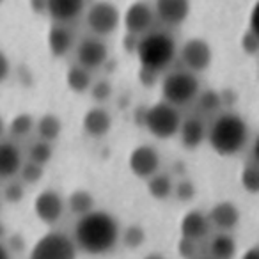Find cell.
<instances>
[{"label":"cell","instance_id":"cell-47","mask_svg":"<svg viewBox=\"0 0 259 259\" xmlns=\"http://www.w3.org/2000/svg\"><path fill=\"white\" fill-rule=\"evenodd\" d=\"M2 2H4V0H0V4H2Z\"/></svg>","mask_w":259,"mask_h":259},{"label":"cell","instance_id":"cell-24","mask_svg":"<svg viewBox=\"0 0 259 259\" xmlns=\"http://www.w3.org/2000/svg\"><path fill=\"white\" fill-rule=\"evenodd\" d=\"M34 126H36L37 135H39L41 141H47V142L57 141L59 135H61V132H62V122L55 114L41 115L37 124H34Z\"/></svg>","mask_w":259,"mask_h":259},{"label":"cell","instance_id":"cell-42","mask_svg":"<svg viewBox=\"0 0 259 259\" xmlns=\"http://www.w3.org/2000/svg\"><path fill=\"white\" fill-rule=\"evenodd\" d=\"M241 259H259V248L257 247H250L245 250V254L241 255Z\"/></svg>","mask_w":259,"mask_h":259},{"label":"cell","instance_id":"cell-6","mask_svg":"<svg viewBox=\"0 0 259 259\" xmlns=\"http://www.w3.org/2000/svg\"><path fill=\"white\" fill-rule=\"evenodd\" d=\"M78 248L68 234L52 231L34 243L29 259H76Z\"/></svg>","mask_w":259,"mask_h":259},{"label":"cell","instance_id":"cell-34","mask_svg":"<svg viewBox=\"0 0 259 259\" xmlns=\"http://www.w3.org/2000/svg\"><path fill=\"white\" fill-rule=\"evenodd\" d=\"M25 195V188H23L22 181H11V183L6 185L4 188V199L11 204H16L20 202Z\"/></svg>","mask_w":259,"mask_h":259},{"label":"cell","instance_id":"cell-46","mask_svg":"<svg viewBox=\"0 0 259 259\" xmlns=\"http://www.w3.org/2000/svg\"><path fill=\"white\" fill-rule=\"evenodd\" d=\"M2 134H4V121L0 117V137H2Z\"/></svg>","mask_w":259,"mask_h":259},{"label":"cell","instance_id":"cell-21","mask_svg":"<svg viewBox=\"0 0 259 259\" xmlns=\"http://www.w3.org/2000/svg\"><path fill=\"white\" fill-rule=\"evenodd\" d=\"M209 254L213 259H233L236 254V241L231 234L220 231L209 243Z\"/></svg>","mask_w":259,"mask_h":259},{"label":"cell","instance_id":"cell-35","mask_svg":"<svg viewBox=\"0 0 259 259\" xmlns=\"http://www.w3.org/2000/svg\"><path fill=\"white\" fill-rule=\"evenodd\" d=\"M241 48L247 55L250 57H255L259 52V34L252 32V30H247L241 37Z\"/></svg>","mask_w":259,"mask_h":259},{"label":"cell","instance_id":"cell-15","mask_svg":"<svg viewBox=\"0 0 259 259\" xmlns=\"http://www.w3.org/2000/svg\"><path fill=\"white\" fill-rule=\"evenodd\" d=\"M180 229L183 238H188V240H194L199 243V241H202L209 234L211 224L208 220V215H204L199 209H194V211H188L181 219Z\"/></svg>","mask_w":259,"mask_h":259},{"label":"cell","instance_id":"cell-18","mask_svg":"<svg viewBox=\"0 0 259 259\" xmlns=\"http://www.w3.org/2000/svg\"><path fill=\"white\" fill-rule=\"evenodd\" d=\"M23 163V156L15 142H0V180L16 176Z\"/></svg>","mask_w":259,"mask_h":259},{"label":"cell","instance_id":"cell-29","mask_svg":"<svg viewBox=\"0 0 259 259\" xmlns=\"http://www.w3.org/2000/svg\"><path fill=\"white\" fill-rule=\"evenodd\" d=\"M199 98V108L206 114H215V112L220 110L222 107V98H220V93L213 89H208L204 93L197 94Z\"/></svg>","mask_w":259,"mask_h":259},{"label":"cell","instance_id":"cell-14","mask_svg":"<svg viewBox=\"0 0 259 259\" xmlns=\"http://www.w3.org/2000/svg\"><path fill=\"white\" fill-rule=\"evenodd\" d=\"M190 0H156L155 15L165 25H180L188 18Z\"/></svg>","mask_w":259,"mask_h":259},{"label":"cell","instance_id":"cell-12","mask_svg":"<svg viewBox=\"0 0 259 259\" xmlns=\"http://www.w3.org/2000/svg\"><path fill=\"white\" fill-rule=\"evenodd\" d=\"M34 213L41 222L54 226L64 213V199L55 190H43L34 201Z\"/></svg>","mask_w":259,"mask_h":259},{"label":"cell","instance_id":"cell-31","mask_svg":"<svg viewBox=\"0 0 259 259\" xmlns=\"http://www.w3.org/2000/svg\"><path fill=\"white\" fill-rule=\"evenodd\" d=\"M20 178H22V183H27V185H34L43 178L45 170H43V165L39 163H34V162H27V163H22L18 170Z\"/></svg>","mask_w":259,"mask_h":259},{"label":"cell","instance_id":"cell-1","mask_svg":"<svg viewBox=\"0 0 259 259\" xmlns=\"http://www.w3.org/2000/svg\"><path fill=\"white\" fill-rule=\"evenodd\" d=\"M119 222L114 215L101 209H93L85 215L78 217L75 226L76 248L91 255H103L114 250L119 241Z\"/></svg>","mask_w":259,"mask_h":259},{"label":"cell","instance_id":"cell-17","mask_svg":"<svg viewBox=\"0 0 259 259\" xmlns=\"http://www.w3.org/2000/svg\"><path fill=\"white\" fill-rule=\"evenodd\" d=\"M82 124L89 137L94 139L105 137L112 128V115L103 107H93L85 112Z\"/></svg>","mask_w":259,"mask_h":259},{"label":"cell","instance_id":"cell-2","mask_svg":"<svg viewBox=\"0 0 259 259\" xmlns=\"http://www.w3.org/2000/svg\"><path fill=\"white\" fill-rule=\"evenodd\" d=\"M206 137L213 151H217L220 156H233L247 144L248 126L236 112H224L213 121Z\"/></svg>","mask_w":259,"mask_h":259},{"label":"cell","instance_id":"cell-36","mask_svg":"<svg viewBox=\"0 0 259 259\" xmlns=\"http://www.w3.org/2000/svg\"><path fill=\"white\" fill-rule=\"evenodd\" d=\"M197 241L194 240H188V238H183L178 241V254L181 255L183 259H195L197 257Z\"/></svg>","mask_w":259,"mask_h":259},{"label":"cell","instance_id":"cell-16","mask_svg":"<svg viewBox=\"0 0 259 259\" xmlns=\"http://www.w3.org/2000/svg\"><path fill=\"white\" fill-rule=\"evenodd\" d=\"M85 0H47V13L57 23H69L83 13Z\"/></svg>","mask_w":259,"mask_h":259},{"label":"cell","instance_id":"cell-33","mask_svg":"<svg viewBox=\"0 0 259 259\" xmlns=\"http://www.w3.org/2000/svg\"><path fill=\"white\" fill-rule=\"evenodd\" d=\"M89 91H91L93 100L98 101V103H103V101L110 100V96H112V85L108 80H98V82L91 83Z\"/></svg>","mask_w":259,"mask_h":259},{"label":"cell","instance_id":"cell-4","mask_svg":"<svg viewBox=\"0 0 259 259\" xmlns=\"http://www.w3.org/2000/svg\"><path fill=\"white\" fill-rule=\"evenodd\" d=\"M181 121L183 119H181L178 107L167 103V101H158L144 110L142 124L153 137L165 141V139H172L174 135H178Z\"/></svg>","mask_w":259,"mask_h":259},{"label":"cell","instance_id":"cell-27","mask_svg":"<svg viewBox=\"0 0 259 259\" xmlns=\"http://www.w3.org/2000/svg\"><path fill=\"white\" fill-rule=\"evenodd\" d=\"M54 156V148H52V142H47V141H37L30 146L29 149V160L34 163H39V165H45L48 163Z\"/></svg>","mask_w":259,"mask_h":259},{"label":"cell","instance_id":"cell-45","mask_svg":"<svg viewBox=\"0 0 259 259\" xmlns=\"http://www.w3.org/2000/svg\"><path fill=\"white\" fill-rule=\"evenodd\" d=\"M6 234H8V231H6V226H4V224H2V222H0V241L4 240Z\"/></svg>","mask_w":259,"mask_h":259},{"label":"cell","instance_id":"cell-38","mask_svg":"<svg viewBox=\"0 0 259 259\" xmlns=\"http://www.w3.org/2000/svg\"><path fill=\"white\" fill-rule=\"evenodd\" d=\"M8 248L11 254H18L25 248V240H23L22 234H11L8 241Z\"/></svg>","mask_w":259,"mask_h":259},{"label":"cell","instance_id":"cell-13","mask_svg":"<svg viewBox=\"0 0 259 259\" xmlns=\"http://www.w3.org/2000/svg\"><path fill=\"white\" fill-rule=\"evenodd\" d=\"M208 220L213 227L227 233V231H233L240 224V209L231 201H220L209 209Z\"/></svg>","mask_w":259,"mask_h":259},{"label":"cell","instance_id":"cell-5","mask_svg":"<svg viewBox=\"0 0 259 259\" xmlns=\"http://www.w3.org/2000/svg\"><path fill=\"white\" fill-rule=\"evenodd\" d=\"M163 101L174 107H185L192 103L199 94V78L188 69H174L162 80Z\"/></svg>","mask_w":259,"mask_h":259},{"label":"cell","instance_id":"cell-23","mask_svg":"<svg viewBox=\"0 0 259 259\" xmlns=\"http://www.w3.org/2000/svg\"><path fill=\"white\" fill-rule=\"evenodd\" d=\"M172 178L169 174L156 172L151 178H148V192L156 201H165L172 194Z\"/></svg>","mask_w":259,"mask_h":259},{"label":"cell","instance_id":"cell-43","mask_svg":"<svg viewBox=\"0 0 259 259\" xmlns=\"http://www.w3.org/2000/svg\"><path fill=\"white\" fill-rule=\"evenodd\" d=\"M0 259H11V252L2 241H0Z\"/></svg>","mask_w":259,"mask_h":259},{"label":"cell","instance_id":"cell-20","mask_svg":"<svg viewBox=\"0 0 259 259\" xmlns=\"http://www.w3.org/2000/svg\"><path fill=\"white\" fill-rule=\"evenodd\" d=\"M73 45V34L66 23H55L48 32V48L54 57H64Z\"/></svg>","mask_w":259,"mask_h":259},{"label":"cell","instance_id":"cell-44","mask_svg":"<svg viewBox=\"0 0 259 259\" xmlns=\"http://www.w3.org/2000/svg\"><path fill=\"white\" fill-rule=\"evenodd\" d=\"M144 259H165V257H163V255L160 254V252H153V254H148V255H146Z\"/></svg>","mask_w":259,"mask_h":259},{"label":"cell","instance_id":"cell-39","mask_svg":"<svg viewBox=\"0 0 259 259\" xmlns=\"http://www.w3.org/2000/svg\"><path fill=\"white\" fill-rule=\"evenodd\" d=\"M9 71H11V62H9V59L6 57L4 52L0 50V83L8 78Z\"/></svg>","mask_w":259,"mask_h":259},{"label":"cell","instance_id":"cell-28","mask_svg":"<svg viewBox=\"0 0 259 259\" xmlns=\"http://www.w3.org/2000/svg\"><path fill=\"white\" fill-rule=\"evenodd\" d=\"M34 117L30 114H18L15 119L11 121V124H9V132H11V135L13 137H18V139H22V137H27V135L30 134L34 130Z\"/></svg>","mask_w":259,"mask_h":259},{"label":"cell","instance_id":"cell-10","mask_svg":"<svg viewBox=\"0 0 259 259\" xmlns=\"http://www.w3.org/2000/svg\"><path fill=\"white\" fill-rule=\"evenodd\" d=\"M130 170L141 180H148L153 174L160 170V155L153 146L142 144L137 146L134 151L130 153L128 160Z\"/></svg>","mask_w":259,"mask_h":259},{"label":"cell","instance_id":"cell-25","mask_svg":"<svg viewBox=\"0 0 259 259\" xmlns=\"http://www.w3.org/2000/svg\"><path fill=\"white\" fill-rule=\"evenodd\" d=\"M94 206H96V202H94V197L89 190H75L68 197V209L76 217L93 211Z\"/></svg>","mask_w":259,"mask_h":259},{"label":"cell","instance_id":"cell-40","mask_svg":"<svg viewBox=\"0 0 259 259\" xmlns=\"http://www.w3.org/2000/svg\"><path fill=\"white\" fill-rule=\"evenodd\" d=\"M248 30L259 34V4H254L250 11V16H248Z\"/></svg>","mask_w":259,"mask_h":259},{"label":"cell","instance_id":"cell-7","mask_svg":"<svg viewBox=\"0 0 259 259\" xmlns=\"http://www.w3.org/2000/svg\"><path fill=\"white\" fill-rule=\"evenodd\" d=\"M119 22H121V15L112 2L101 0V2L91 6L89 11H87V27L94 36H108L117 29Z\"/></svg>","mask_w":259,"mask_h":259},{"label":"cell","instance_id":"cell-9","mask_svg":"<svg viewBox=\"0 0 259 259\" xmlns=\"http://www.w3.org/2000/svg\"><path fill=\"white\" fill-rule=\"evenodd\" d=\"M181 59H183V64L187 66L188 71H206L213 59L211 47L204 39H201V37H192L181 48Z\"/></svg>","mask_w":259,"mask_h":259},{"label":"cell","instance_id":"cell-22","mask_svg":"<svg viewBox=\"0 0 259 259\" xmlns=\"http://www.w3.org/2000/svg\"><path fill=\"white\" fill-rule=\"evenodd\" d=\"M66 83L73 93H87L93 83V75H91L89 69H85L83 66L75 64L68 69V75H66Z\"/></svg>","mask_w":259,"mask_h":259},{"label":"cell","instance_id":"cell-11","mask_svg":"<svg viewBox=\"0 0 259 259\" xmlns=\"http://www.w3.org/2000/svg\"><path fill=\"white\" fill-rule=\"evenodd\" d=\"M155 23V9L144 2L139 0L130 6L124 13V29L126 32L135 34V36H144L146 32H149Z\"/></svg>","mask_w":259,"mask_h":259},{"label":"cell","instance_id":"cell-8","mask_svg":"<svg viewBox=\"0 0 259 259\" xmlns=\"http://www.w3.org/2000/svg\"><path fill=\"white\" fill-rule=\"evenodd\" d=\"M108 59V47L100 36H87L76 47V62L85 69H100Z\"/></svg>","mask_w":259,"mask_h":259},{"label":"cell","instance_id":"cell-41","mask_svg":"<svg viewBox=\"0 0 259 259\" xmlns=\"http://www.w3.org/2000/svg\"><path fill=\"white\" fill-rule=\"evenodd\" d=\"M137 45H139V36L126 32V39H124V48H126V50L135 52V50H137Z\"/></svg>","mask_w":259,"mask_h":259},{"label":"cell","instance_id":"cell-19","mask_svg":"<svg viewBox=\"0 0 259 259\" xmlns=\"http://www.w3.org/2000/svg\"><path fill=\"white\" fill-rule=\"evenodd\" d=\"M180 139L181 146L185 149H197L202 142L206 141V124L202 119L199 117H188L185 121H181L180 126Z\"/></svg>","mask_w":259,"mask_h":259},{"label":"cell","instance_id":"cell-30","mask_svg":"<svg viewBox=\"0 0 259 259\" xmlns=\"http://www.w3.org/2000/svg\"><path fill=\"white\" fill-rule=\"evenodd\" d=\"M241 187L245 188V192L255 195L259 192V170H257V163H248L247 167L241 172Z\"/></svg>","mask_w":259,"mask_h":259},{"label":"cell","instance_id":"cell-3","mask_svg":"<svg viewBox=\"0 0 259 259\" xmlns=\"http://www.w3.org/2000/svg\"><path fill=\"white\" fill-rule=\"evenodd\" d=\"M135 54H137L142 68L160 73L176 57V41L170 34L163 32V30L146 32L139 39Z\"/></svg>","mask_w":259,"mask_h":259},{"label":"cell","instance_id":"cell-37","mask_svg":"<svg viewBox=\"0 0 259 259\" xmlns=\"http://www.w3.org/2000/svg\"><path fill=\"white\" fill-rule=\"evenodd\" d=\"M139 80H141L146 87H153L156 83V80H158V71H153V69H148V68H141Z\"/></svg>","mask_w":259,"mask_h":259},{"label":"cell","instance_id":"cell-32","mask_svg":"<svg viewBox=\"0 0 259 259\" xmlns=\"http://www.w3.org/2000/svg\"><path fill=\"white\" fill-rule=\"evenodd\" d=\"M172 194L176 195L178 201L188 202V201H192V199L195 197V194H197V188H195L194 181L180 180L178 183L172 185Z\"/></svg>","mask_w":259,"mask_h":259},{"label":"cell","instance_id":"cell-26","mask_svg":"<svg viewBox=\"0 0 259 259\" xmlns=\"http://www.w3.org/2000/svg\"><path fill=\"white\" fill-rule=\"evenodd\" d=\"M119 240L122 241V245H124L126 248H139L144 245L146 241V231L142 226H139V224H132V226H128L124 231H122V234H119Z\"/></svg>","mask_w":259,"mask_h":259}]
</instances>
